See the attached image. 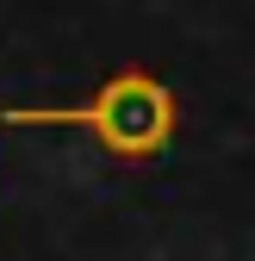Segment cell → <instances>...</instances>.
Instances as JSON below:
<instances>
[{
    "instance_id": "cell-1",
    "label": "cell",
    "mask_w": 255,
    "mask_h": 261,
    "mask_svg": "<svg viewBox=\"0 0 255 261\" xmlns=\"http://www.w3.org/2000/svg\"><path fill=\"white\" fill-rule=\"evenodd\" d=\"M0 124H31V130H87L93 143L118 162H149L174 143L181 100L149 69H118L75 106H0Z\"/></svg>"
}]
</instances>
